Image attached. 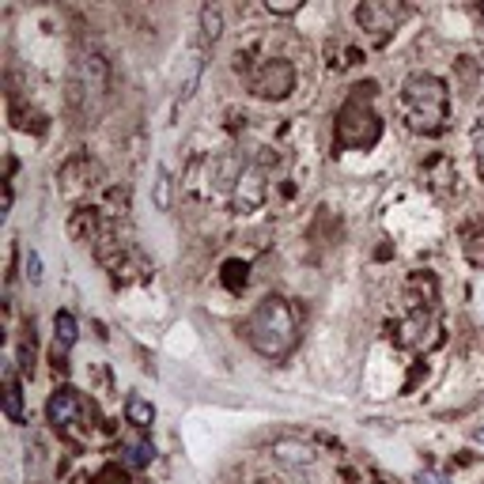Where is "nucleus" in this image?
Masks as SVG:
<instances>
[{"instance_id": "1", "label": "nucleus", "mask_w": 484, "mask_h": 484, "mask_svg": "<svg viewBox=\"0 0 484 484\" xmlns=\"http://www.w3.org/2000/svg\"><path fill=\"white\" fill-rule=\"evenodd\" d=\"M246 341L265 360H288L299 345V318L296 307L284 296H265L246 318Z\"/></svg>"}, {"instance_id": "2", "label": "nucleus", "mask_w": 484, "mask_h": 484, "mask_svg": "<svg viewBox=\"0 0 484 484\" xmlns=\"http://www.w3.org/2000/svg\"><path fill=\"white\" fill-rule=\"evenodd\" d=\"M402 118L416 133H439L451 114V91L447 83L432 72H413L402 83Z\"/></svg>"}, {"instance_id": "3", "label": "nucleus", "mask_w": 484, "mask_h": 484, "mask_svg": "<svg viewBox=\"0 0 484 484\" xmlns=\"http://www.w3.org/2000/svg\"><path fill=\"white\" fill-rule=\"evenodd\" d=\"M291 83H296V72H291L288 61H265V65L250 76V91L261 95V99H284L291 91Z\"/></svg>"}, {"instance_id": "4", "label": "nucleus", "mask_w": 484, "mask_h": 484, "mask_svg": "<svg viewBox=\"0 0 484 484\" xmlns=\"http://www.w3.org/2000/svg\"><path fill=\"white\" fill-rule=\"evenodd\" d=\"M269 194V182H265V171L258 163H246V171L239 175L235 189H231V204H235V213H250V208H258Z\"/></svg>"}, {"instance_id": "5", "label": "nucleus", "mask_w": 484, "mask_h": 484, "mask_svg": "<svg viewBox=\"0 0 484 484\" xmlns=\"http://www.w3.org/2000/svg\"><path fill=\"white\" fill-rule=\"evenodd\" d=\"M405 19L402 5H360L356 8V24L364 31H394Z\"/></svg>"}, {"instance_id": "6", "label": "nucleus", "mask_w": 484, "mask_h": 484, "mask_svg": "<svg viewBox=\"0 0 484 484\" xmlns=\"http://www.w3.org/2000/svg\"><path fill=\"white\" fill-rule=\"evenodd\" d=\"M76 413H80V394L72 386H61L50 397V405H46V416H50L53 428H69L72 420H76Z\"/></svg>"}, {"instance_id": "7", "label": "nucleus", "mask_w": 484, "mask_h": 484, "mask_svg": "<svg viewBox=\"0 0 484 484\" xmlns=\"http://www.w3.org/2000/svg\"><path fill=\"white\" fill-rule=\"evenodd\" d=\"M121 458H125V466H133V470H144V466H152V458H156V447L148 443V439H140V435H129L121 443Z\"/></svg>"}, {"instance_id": "8", "label": "nucleus", "mask_w": 484, "mask_h": 484, "mask_svg": "<svg viewBox=\"0 0 484 484\" xmlns=\"http://www.w3.org/2000/svg\"><path fill=\"white\" fill-rule=\"evenodd\" d=\"M5 416L12 420V424L24 420V386H19L12 367H5Z\"/></svg>"}, {"instance_id": "9", "label": "nucleus", "mask_w": 484, "mask_h": 484, "mask_svg": "<svg viewBox=\"0 0 484 484\" xmlns=\"http://www.w3.org/2000/svg\"><path fill=\"white\" fill-rule=\"evenodd\" d=\"M152 204L159 208V213H171V204H175V178L171 171L159 163L156 166V182H152Z\"/></svg>"}, {"instance_id": "10", "label": "nucleus", "mask_w": 484, "mask_h": 484, "mask_svg": "<svg viewBox=\"0 0 484 484\" xmlns=\"http://www.w3.org/2000/svg\"><path fill=\"white\" fill-rule=\"evenodd\" d=\"M125 420L137 428V432H144V428H152L156 424V405L152 402H144L140 394H133L129 402H125Z\"/></svg>"}, {"instance_id": "11", "label": "nucleus", "mask_w": 484, "mask_h": 484, "mask_svg": "<svg viewBox=\"0 0 484 484\" xmlns=\"http://www.w3.org/2000/svg\"><path fill=\"white\" fill-rule=\"evenodd\" d=\"M53 333H57V352L65 356L72 345H76V318L69 310H57V318H53Z\"/></svg>"}, {"instance_id": "12", "label": "nucleus", "mask_w": 484, "mask_h": 484, "mask_svg": "<svg viewBox=\"0 0 484 484\" xmlns=\"http://www.w3.org/2000/svg\"><path fill=\"white\" fill-rule=\"evenodd\" d=\"M201 34H204V42H220V34H223V15H220V8H213V5L201 8Z\"/></svg>"}, {"instance_id": "13", "label": "nucleus", "mask_w": 484, "mask_h": 484, "mask_svg": "<svg viewBox=\"0 0 484 484\" xmlns=\"http://www.w3.org/2000/svg\"><path fill=\"white\" fill-rule=\"evenodd\" d=\"M27 280L34 288L42 284V258H38V250H31V254H27Z\"/></svg>"}, {"instance_id": "14", "label": "nucleus", "mask_w": 484, "mask_h": 484, "mask_svg": "<svg viewBox=\"0 0 484 484\" xmlns=\"http://www.w3.org/2000/svg\"><path fill=\"white\" fill-rule=\"evenodd\" d=\"M269 12H277V15H291V12H299V5H272V0H269Z\"/></svg>"}, {"instance_id": "15", "label": "nucleus", "mask_w": 484, "mask_h": 484, "mask_svg": "<svg viewBox=\"0 0 484 484\" xmlns=\"http://www.w3.org/2000/svg\"><path fill=\"white\" fill-rule=\"evenodd\" d=\"M99 484H125V480H118V473H114V470H107V473L99 477Z\"/></svg>"}, {"instance_id": "16", "label": "nucleus", "mask_w": 484, "mask_h": 484, "mask_svg": "<svg viewBox=\"0 0 484 484\" xmlns=\"http://www.w3.org/2000/svg\"><path fill=\"white\" fill-rule=\"evenodd\" d=\"M473 439H477V443L484 447V428H477V432H473Z\"/></svg>"}]
</instances>
